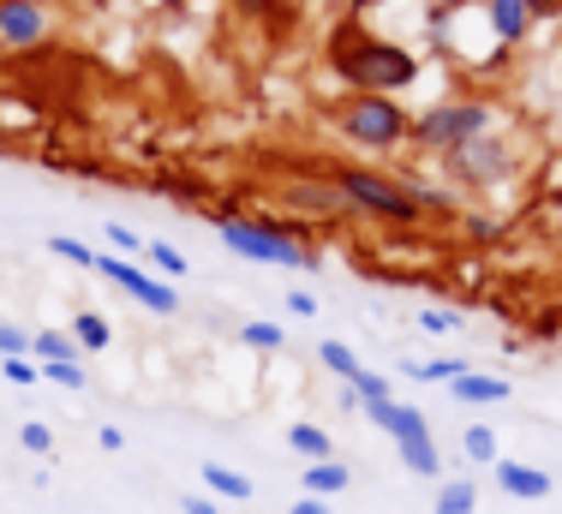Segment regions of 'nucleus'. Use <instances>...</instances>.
Segmentation results:
<instances>
[{"mask_svg": "<svg viewBox=\"0 0 562 514\" xmlns=\"http://www.w3.org/2000/svg\"><path fill=\"white\" fill-rule=\"evenodd\" d=\"M329 66H336V78L347 90H371V97H401V90L419 85V54L390 43V36H371L359 31V24H341L336 36H329Z\"/></svg>", "mask_w": 562, "mask_h": 514, "instance_id": "nucleus-1", "label": "nucleus"}, {"mask_svg": "<svg viewBox=\"0 0 562 514\" xmlns=\"http://www.w3.org/2000/svg\"><path fill=\"white\" fill-rule=\"evenodd\" d=\"M222 246L246 264H281V269H317V252L305 246L293 215H246V210H210Z\"/></svg>", "mask_w": 562, "mask_h": 514, "instance_id": "nucleus-2", "label": "nucleus"}, {"mask_svg": "<svg viewBox=\"0 0 562 514\" xmlns=\"http://www.w3.org/2000/svg\"><path fill=\"white\" fill-rule=\"evenodd\" d=\"M329 126H336L353 150H366V156H401V150H413V108L401 102V97L347 90L341 102H329Z\"/></svg>", "mask_w": 562, "mask_h": 514, "instance_id": "nucleus-3", "label": "nucleus"}, {"mask_svg": "<svg viewBox=\"0 0 562 514\" xmlns=\"http://www.w3.org/2000/svg\"><path fill=\"white\" fill-rule=\"evenodd\" d=\"M329 180L341 186L347 210L366 215L378 227H419L425 210L413 204V192L401 186V174H383V168H366V161H329Z\"/></svg>", "mask_w": 562, "mask_h": 514, "instance_id": "nucleus-4", "label": "nucleus"}, {"mask_svg": "<svg viewBox=\"0 0 562 514\" xmlns=\"http://www.w3.org/2000/svg\"><path fill=\"white\" fill-rule=\"evenodd\" d=\"M485 132H497V102L491 97H443V102L413 114V150L449 156V150H461V144L485 138Z\"/></svg>", "mask_w": 562, "mask_h": 514, "instance_id": "nucleus-5", "label": "nucleus"}, {"mask_svg": "<svg viewBox=\"0 0 562 514\" xmlns=\"http://www.w3.org/2000/svg\"><path fill=\"white\" fill-rule=\"evenodd\" d=\"M437 168H443L461 192H497V186H508L520 174V144L497 126V132H485V138L461 144V150L437 156Z\"/></svg>", "mask_w": 562, "mask_h": 514, "instance_id": "nucleus-6", "label": "nucleus"}, {"mask_svg": "<svg viewBox=\"0 0 562 514\" xmlns=\"http://www.w3.org/2000/svg\"><path fill=\"white\" fill-rule=\"evenodd\" d=\"M276 192H281V210L305 215V222H353V210H347L341 186L329 180L324 168H317V174H288Z\"/></svg>", "mask_w": 562, "mask_h": 514, "instance_id": "nucleus-7", "label": "nucleus"}, {"mask_svg": "<svg viewBox=\"0 0 562 514\" xmlns=\"http://www.w3.org/2000/svg\"><path fill=\"white\" fill-rule=\"evenodd\" d=\"M90 276L114 281L120 293H132L144 311H156V317H168L173 305H180V293L168 288V281H156L144 264H132V257H114V252H97V264H90Z\"/></svg>", "mask_w": 562, "mask_h": 514, "instance_id": "nucleus-8", "label": "nucleus"}, {"mask_svg": "<svg viewBox=\"0 0 562 514\" xmlns=\"http://www.w3.org/2000/svg\"><path fill=\"white\" fill-rule=\"evenodd\" d=\"M55 31H60L55 0H0V48H12V54L43 48Z\"/></svg>", "mask_w": 562, "mask_h": 514, "instance_id": "nucleus-9", "label": "nucleus"}, {"mask_svg": "<svg viewBox=\"0 0 562 514\" xmlns=\"http://www.w3.org/2000/svg\"><path fill=\"white\" fill-rule=\"evenodd\" d=\"M485 31H491V43L497 48H520L532 36V24H539V12L527 7V0H485Z\"/></svg>", "mask_w": 562, "mask_h": 514, "instance_id": "nucleus-10", "label": "nucleus"}, {"mask_svg": "<svg viewBox=\"0 0 562 514\" xmlns=\"http://www.w3.org/2000/svg\"><path fill=\"white\" fill-rule=\"evenodd\" d=\"M491 479H497V491L515 496V503H544V496L557 491V479L544 467H532V461H497Z\"/></svg>", "mask_w": 562, "mask_h": 514, "instance_id": "nucleus-11", "label": "nucleus"}, {"mask_svg": "<svg viewBox=\"0 0 562 514\" xmlns=\"http://www.w3.org/2000/svg\"><path fill=\"white\" fill-rule=\"evenodd\" d=\"M366 418H371V425H378L390 443L431 437V425H425V407H413V401H378V407H366Z\"/></svg>", "mask_w": 562, "mask_h": 514, "instance_id": "nucleus-12", "label": "nucleus"}, {"mask_svg": "<svg viewBox=\"0 0 562 514\" xmlns=\"http://www.w3.org/2000/svg\"><path fill=\"white\" fill-rule=\"evenodd\" d=\"M449 395L461 401V407H497V401H508V377H497V371H461L449 383Z\"/></svg>", "mask_w": 562, "mask_h": 514, "instance_id": "nucleus-13", "label": "nucleus"}, {"mask_svg": "<svg viewBox=\"0 0 562 514\" xmlns=\"http://www.w3.org/2000/svg\"><path fill=\"white\" fill-rule=\"evenodd\" d=\"M198 479H204V491L216 496V503H251V496H258V484H251L239 467H227V461H204Z\"/></svg>", "mask_w": 562, "mask_h": 514, "instance_id": "nucleus-14", "label": "nucleus"}, {"mask_svg": "<svg viewBox=\"0 0 562 514\" xmlns=\"http://www.w3.org/2000/svg\"><path fill=\"white\" fill-rule=\"evenodd\" d=\"M281 443H288L305 467H312V461H336V437H329L324 425H312V418H293V425L281 431Z\"/></svg>", "mask_w": 562, "mask_h": 514, "instance_id": "nucleus-15", "label": "nucleus"}, {"mask_svg": "<svg viewBox=\"0 0 562 514\" xmlns=\"http://www.w3.org/2000/svg\"><path fill=\"white\" fill-rule=\"evenodd\" d=\"M300 484H305V496H324V503H336L347 484H353V467H347L341 455H336V461H312V467L300 472Z\"/></svg>", "mask_w": 562, "mask_h": 514, "instance_id": "nucleus-16", "label": "nucleus"}, {"mask_svg": "<svg viewBox=\"0 0 562 514\" xmlns=\"http://www.w3.org/2000/svg\"><path fill=\"white\" fill-rule=\"evenodd\" d=\"M431 514H479V479H473V472H454V479H437Z\"/></svg>", "mask_w": 562, "mask_h": 514, "instance_id": "nucleus-17", "label": "nucleus"}, {"mask_svg": "<svg viewBox=\"0 0 562 514\" xmlns=\"http://www.w3.org/2000/svg\"><path fill=\"white\" fill-rule=\"evenodd\" d=\"M31 359L36 365H85V347L72 342V329H31Z\"/></svg>", "mask_w": 562, "mask_h": 514, "instance_id": "nucleus-18", "label": "nucleus"}, {"mask_svg": "<svg viewBox=\"0 0 562 514\" xmlns=\"http://www.w3.org/2000/svg\"><path fill=\"white\" fill-rule=\"evenodd\" d=\"M401 467L413 472V479H443V449H437V437H413V443H395Z\"/></svg>", "mask_w": 562, "mask_h": 514, "instance_id": "nucleus-19", "label": "nucleus"}, {"mask_svg": "<svg viewBox=\"0 0 562 514\" xmlns=\"http://www.w3.org/2000/svg\"><path fill=\"white\" fill-rule=\"evenodd\" d=\"M144 269H150L156 281H168V288H180L186 276H192V257L180 246H168V239H150V252H144Z\"/></svg>", "mask_w": 562, "mask_h": 514, "instance_id": "nucleus-20", "label": "nucleus"}, {"mask_svg": "<svg viewBox=\"0 0 562 514\" xmlns=\"http://www.w3.org/2000/svg\"><path fill=\"white\" fill-rule=\"evenodd\" d=\"M234 12L251 24H263V31H293V19H300L293 0H234Z\"/></svg>", "mask_w": 562, "mask_h": 514, "instance_id": "nucleus-21", "label": "nucleus"}, {"mask_svg": "<svg viewBox=\"0 0 562 514\" xmlns=\"http://www.w3.org/2000/svg\"><path fill=\"white\" fill-rule=\"evenodd\" d=\"M401 371H407L413 377V383H454V377H461V371H473V365H467L461 354H437V359H401Z\"/></svg>", "mask_w": 562, "mask_h": 514, "instance_id": "nucleus-22", "label": "nucleus"}, {"mask_svg": "<svg viewBox=\"0 0 562 514\" xmlns=\"http://www.w3.org/2000/svg\"><path fill=\"white\" fill-rule=\"evenodd\" d=\"M66 329H72V342L85 347V354H109V342H114V329H109V317H102V311H72V323H66Z\"/></svg>", "mask_w": 562, "mask_h": 514, "instance_id": "nucleus-23", "label": "nucleus"}, {"mask_svg": "<svg viewBox=\"0 0 562 514\" xmlns=\"http://www.w3.org/2000/svg\"><path fill=\"white\" fill-rule=\"evenodd\" d=\"M461 455H467L473 467H497V461H503V449H497V431H491L485 418H473V425L461 431Z\"/></svg>", "mask_w": 562, "mask_h": 514, "instance_id": "nucleus-24", "label": "nucleus"}, {"mask_svg": "<svg viewBox=\"0 0 562 514\" xmlns=\"http://www.w3.org/2000/svg\"><path fill=\"white\" fill-rule=\"evenodd\" d=\"M401 186L413 192V204H419L425 215H449L454 210V192H449V186H437V180H425V174H401Z\"/></svg>", "mask_w": 562, "mask_h": 514, "instance_id": "nucleus-25", "label": "nucleus"}, {"mask_svg": "<svg viewBox=\"0 0 562 514\" xmlns=\"http://www.w3.org/2000/svg\"><path fill=\"white\" fill-rule=\"evenodd\" d=\"M239 342L258 347V354H281V347H288V329L270 323V317H246V323H239Z\"/></svg>", "mask_w": 562, "mask_h": 514, "instance_id": "nucleus-26", "label": "nucleus"}, {"mask_svg": "<svg viewBox=\"0 0 562 514\" xmlns=\"http://www.w3.org/2000/svg\"><path fill=\"white\" fill-rule=\"evenodd\" d=\"M317 359H324V371L341 377V383H353V377L366 371V365H359V354H353L347 342H324V347H317Z\"/></svg>", "mask_w": 562, "mask_h": 514, "instance_id": "nucleus-27", "label": "nucleus"}, {"mask_svg": "<svg viewBox=\"0 0 562 514\" xmlns=\"http://www.w3.org/2000/svg\"><path fill=\"white\" fill-rule=\"evenodd\" d=\"M102 239H109L120 257H132V264H144V252H150V239H144L138 227H126V222H102Z\"/></svg>", "mask_w": 562, "mask_h": 514, "instance_id": "nucleus-28", "label": "nucleus"}, {"mask_svg": "<svg viewBox=\"0 0 562 514\" xmlns=\"http://www.w3.org/2000/svg\"><path fill=\"white\" fill-rule=\"evenodd\" d=\"M353 395H359V413H366V407H378V401H395V383L383 371H359L353 377Z\"/></svg>", "mask_w": 562, "mask_h": 514, "instance_id": "nucleus-29", "label": "nucleus"}, {"mask_svg": "<svg viewBox=\"0 0 562 514\" xmlns=\"http://www.w3.org/2000/svg\"><path fill=\"white\" fill-rule=\"evenodd\" d=\"M48 252L66 257L72 269H90V264H97V246H90V239H72V234H55V239H48Z\"/></svg>", "mask_w": 562, "mask_h": 514, "instance_id": "nucleus-30", "label": "nucleus"}, {"mask_svg": "<svg viewBox=\"0 0 562 514\" xmlns=\"http://www.w3.org/2000/svg\"><path fill=\"white\" fill-rule=\"evenodd\" d=\"M36 371H43V383L72 389V395H85V389H90V371H85V365H36Z\"/></svg>", "mask_w": 562, "mask_h": 514, "instance_id": "nucleus-31", "label": "nucleus"}, {"mask_svg": "<svg viewBox=\"0 0 562 514\" xmlns=\"http://www.w3.org/2000/svg\"><path fill=\"white\" fill-rule=\"evenodd\" d=\"M413 323H419L425 335H454V329H461V317L443 311V305H419V311H413Z\"/></svg>", "mask_w": 562, "mask_h": 514, "instance_id": "nucleus-32", "label": "nucleus"}, {"mask_svg": "<svg viewBox=\"0 0 562 514\" xmlns=\"http://www.w3.org/2000/svg\"><path fill=\"white\" fill-rule=\"evenodd\" d=\"M19 449H31V455H55V431H48L43 418H24V425H19Z\"/></svg>", "mask_w": 562, "mask_h": 514, "instance_id": "nucleus-33", "label": "nucleus"}, {"mask_svg": "<svg viewBox=\"0 0 562 514\" xmlns=\"http://www.w3.org/2000/svg\"><path fill=\"white\" fill-rule=\"evenodd\" d=\"M0 359H31V329H19V323H0Z\"/></svg>", "mask_w": 562, "mask_h": 514, "instance_id": "nucleus-34", "label": "nucleus"}, {"mask_svg": "<svg viewBox=\"0 0 562 514\" xmlns=\"http://www.w3.org/2000/svg\"><path fill=\"white\" fill-rule=\"evenodd\" d=\"M0 377H7V383H19V389L43 383V371H36V359H0Z\"/></svg>", "mask_w": 562, "mask_h": 514, "instance_id": "nucleus-35", "label": "nucleus"}, {"mask_svg": "<svg viewBox=\"0 0 562 514\" xmlns=\"http://www.w3.org/2000/svg\"><path fill=\"white\" fill-rule=\"evenodd\" d=\"M281 305H288V317H317L312 288H288V293H281Z\"/></svg>", "mask_w": 562, "mask_h": 514, "instance_id": "nucleus-36", "label": "nucleus"}, {"mask_svg": "<svg viewBox=\"0 0 562 514\" xmlns=\"http://www.w3.org/2000/svg\"><path fill=\"white\" fill-rule=\"evenodd\" d=\"M461 227H467L473 239H491V234H497V215H485V210H467V215H461Z\"/></svg>", "mask_w": 562, "mask_h": 514, "instance_id": "nucleus-37", "label": "nucleus"}, {"mask_svg": "<svg viewBox=\"0 0 562 514\" xmlns=\"http://www.w3.org/2000/svg\"><path fill=\"white\" fill-rule=\"evenodd\" d=\"M180 514H222V503L210 491H186L180 496Z\"/></svg>", "mask_w": 562, "mask_h": 514, "instance_id": "nucleus-38", "label": "nucleus"}, {"mask_svg": "<svg viewBox=\"0 0 562 514\" xmlns=\"http://www.w3.org/2000/svg\"><path fill=\"white\" fill-rule=\"evenodd\" d=\"M288 514H336V503H324V496H293V503H288Z\"/></svg>", "mask_w": 562, "mask_h": 514, "instance_id": "nucleus-39", "label": "nucleus"}, {"mask_svg": "<svg viewBox=\"0 0 562 514\" xmlns=\"http://www.w3.org/2000/svg\"><path fill=\"white\" fill-rule=\"evenodd\" d=\"M97 443H102L109 455H120V449H126V431H120V425H102V431H97Z\"/></svg>", "mask_w": 562, "mask_h": 514, "instance_id": "nucleus-40", "label": "nucleus"}, {"mask_svg": "<svg viewBox=\"0 0 562 514\" xmlns=\"http://www.w3.org/2000/svg\"><path fill=\"white\" fill-rule=\"evenodd\" d=\"M336 413H359V395H353V383H341V389H336Z\"/></svg>", "mask_w": 562, "mask_h": 514, "instance_id": "nucleus-41", "label": "nucleus"}, {"mask_svg": "<svg viewBox=\"0 0 562 514\" xmlns=\"http://www.w3.org/2000/svg\"><path fill=\"white\" fill-rule=\"evenodd\" d=\"M527 7L539 12V19H557V12H562V0H527Z\"/></svg>", "mask_w": 562, "mask_h": 514, "instance_id": "nucleus-42", "label": "nucleus"}, {"mask_svg": "<svg viewBox=\"0 0 562 514\" xmlns=\"http://www.w3.org/2000/svg\"><path fill=\"white\" fill-rule=\"evenodd\" d=\"M0 323H7V311H0Z\"/></svg>", "mask_w": 562, "mask_h": 514, "instance_id": "nucleus-43", "label": "nucleus"}]
</instances>
